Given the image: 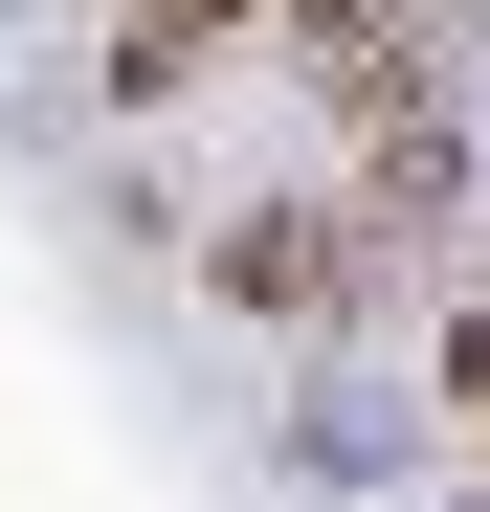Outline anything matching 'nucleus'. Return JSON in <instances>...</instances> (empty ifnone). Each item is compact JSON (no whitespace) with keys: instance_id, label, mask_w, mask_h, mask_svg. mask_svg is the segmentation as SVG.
I'll return each mask as SVG.
<instances>
[{"instance_id":"obj_4","label":"nucleus","mask_w":490,"mask_h":512,"mask_svg":"<svg viewBox=\"0 0 490 512\" xmlns=\"http://www.w3.org/2000/svg\"><path fill=\"white\" fill-rule=\"evenodd\" d=\"M357 223H401V245H424V223H446V134H379V179H357Z\"/></svg>"},{"instance_id":"obj_1","label":"nucleus","mask_w":490,"mask_h":512,"mask_svg":"<svg viewBox=\"0 0 490 512\" xmlns=\"http://www.w3.org/2000/svg\"><path fill=\"white\" fill-rule=\"evenodd\" d=\"M312 90L401 134V90H424V0H312Z\"/></svg>"},{"instance_id":"obj_3","label":"nucleus","mask_w":490,"mask_h":512,"mask_svg":"<svg viewBox=\"0 0 490 512\" xmlns=\"http://www.w3.org/2000/svg\"><path fill=\"white\" fill-rule=\"evenodd\" d=\"M201 268H223V312H312L335 290V223H223Z\"/></svg>"},{"instance_id":"obj_2","label":"nucleus","mask_w":490,"mask_h":512,"mask_svg":"<svg viewBox=\"0 0 490 512\" xmlns=\"http://www.w3.org/2000/svg\"><path fill=\"white\" fill-rule=\"evenodd\" d=\"M245 23H268V0H134V23H112V90H201Z\"/></svg>"}]
</instances>
